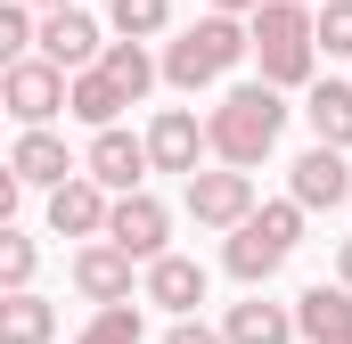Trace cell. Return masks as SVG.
Masks as SVG:
<instances>
[{"mask_svg":"<svg viewBox=\"0 0 352 344\" xmlns=\"http://www.w3.org/2000/svg\"><path fill=\"white\" fill-rule=\"evenodd\" d=\"M303 123H311V148H352V83H311V107H303Z\"/></svg>","mask_w":352,"mask_h":344,"instance_id":"obj_17","label":"cell"},{"mask_svg":"<svg viewBox=\"0 0 352 344\" xmlns=\"http://www.w3.org/2000/svg\"><path fill=\"white\" fill-rule=\"evenodd\" d=\"M246 213H254V180H246V172H188V222H197V230H238V222H246Z\"/></svg>","mask_w":352,"mask_h":344,"instance_id":"obj_8","label":"cell"},{"mask_svg":"<svg viewBox=\"0 0 352 344\" xmlns=\"http://www.w3.org/2000/svg\"><path fill=\"white\" fill-rule=\"evenodd\" d=\"M50 336H58V303H41L33 287L0 295V344H50Z\"/></svg>","mask_w":352,"mask_h":344,"instance_id":"obj_19","label":"cell"},{"mask_svg":"<svg viewBox=\"0 0 352 344\" xmlns=\"http://www.w3.org/2000/svg\"><path fill=\"white\" fill-rule=\"evenodd\" d=\"M74 344H140V303H107Z\"/></svg>","mask_w":352,"mask_h":344,"instance_id":"obj_25","label":"cell"},{"mask_svg":"<svg viewBox=\"0 0 352 344\" xmlns=\"http://www.w3.org/2000/svg\"><path fill=\"white\" fill-rule=\"evenodd\" d=\"M8 213H16V172L0 164V230H8Z\"/></svg>","mask_w":352,"mask_h":344,"instance_id":"obj_28","label":"cell"},{"mask_svg":"<svg viewBox=\"0 0 352 344\" xmlns=\"http://www.w3.org/2000/svg\"><path fill=\"white\" fill-rule=\"evenodd\" d=\"M0 115H16L25 131H50V115H66V74L50 58H16L0 74Z\"/></svg>","mask_w":352,"mask_h":344,"instance_id":"obj_5","label":"cell"},{"mask_svg":"<svg viewBox=\"0 0 352 344\" xmlns=\"http://www.w3.org/2000/svg\"><path fill=\"white\" fill-rule=\"evenodd\" d=\"M336 270H344V295H352V238H344V255H336Z\"/></svg>","mask_w":352,"mask_h":344,"instance_id":"obj_30","label":"cell"},{"mask_svg":"<svg viewBox=\"0 0 352 344\" xmlns=\"http://www.w3.org/2000/svg\"><path fill=\"white\" fill-rule=\"evenodd\" d=\"M295 336L344 344L352 336V295H344V287H303V295H295Z\"/></svg>","mask_w":352,"mask_h":344,"instance_id":"obj_16","label":"cell"},{"mask_svg":"<svg viewBox=\"0 0 352 344\" xmlns=\"http://www.w3.org/2000/svg\"><path fill=\"white\" fill-rule=\"evenodd\" d=\"M8 172H16V189H66L82 164L66 156V140H58V131H25V140L8 148Z\"/></svg>","mask_w":352,"mask_h":344,"instance_id":"obj_14","label":"cell"},{"mask_svg":"<svg viewBox=\"0 0 352 344\" xmlns=\"http://www.w3.org/2000/svg\"><path fill=\"white\" fill-rule=\"evenodd\" d=\"M246 58L263 66L270 90H303V83H311V66H320V50H311V8H295V0H263V8L246 17Z\"/></svg>","mask_w":352,"mask_h":344,"instance_id":"obj_2","label":"cell"},{"mask_svg":"<svg viewBox=\"0 0 352 344\" xmlns=\"http://www.w3.org/2000/svg\"><path fill=\"white\" fill-rule=\"evenodd\" d=\"M344 205H352V197H344Z\"/></svg>","mask_w":352,"mask_h":344,"instance_id":"obj_33","label":"cell"},{"mask_svg":"<svg viewBox=\"0 0 352 344\" xmlns=\"http://www.w3.org/2000/svg\"><path fill=\"white\" fill-rule=\"evenodd\" d=\"M16 58H33V17H25L16 0H0V74H8Z\"/></svg>","mask_w":352,"mask_h":344,"instance_id":"obj_26","label":"cell"},{"mask_svg":"<svg viewBox=\"0 0 352 344\" xmlns=\"http://www.w3.org/2000/svg\"><path fill=\"white\" fill-rule=\"evenodd\" d=\"M16 8H41V17H50V8H74V0H16Z\"/></svg>","mask_w":352,"mask_h":344,"instance_id":"obj_31","label":"cell"},{"mask_svg":"<svg viewBox=\"0 0 352 344\" xmlns=\"http://www.w3.org/2000/svg\"><path fill=\"white\" fill-rule=\"evenodd\" d=\"M140 295L188 320V312L205 303V262H188V255H156V262H148V279H140Z\"/></svg>","mask_w":352,"mask_h":344,"instance_id":"obj_15","label":"cell"},{"mask_svg":"<svg viewBox=\"0 0 352 344\" xmlns=\"http://www.w3.org/2000/svg\"><path fill=\"white\" fill-rule=\"evenodd\" d=\"M238 58H246V25H238V17H213V8H205V17H197V25L180 33L173 50H164V66H156V74H164L173 90H205V83H221V74H230Z\"/></svg>","mask_w":352,"mask_h":344,"instance_id":"obj_3","label":"cell"},{"mask_svg":"<svg viewBox=\"0 0 352 344\" xmlns=\"http://www.w3.org/2000/svg\"><path fill=\"white\" fill-rule=\"evenodd\" d=\"M295 8H311V0H295Z\"/></svg>","mask_w":352,"mask_h":344,"instance_id":"obj_32","label":"cell"},{"mask_svg":"<svg viewBox=\"0 0 352 344\" xmlns=\"http://www.w3.org/2000/svg\"><path fill=\"white\" fill-rule=\"evenodd\" d=\"M295 238H303V213L295 205H254L238 230H230V246H221V262H230V279H246V287H263L278 262L295 255Z\"/></svg>","mask_w":352,"mask_h":344,"instance_id":"obj_4","label":"cell"},{"mask_svg":"<svg viewBox=\"0 0 352 344\" xmlns=\"http://www.w3.org/2000/svg\"><path fill=\"white\" fill-rule=\"evenodd\" d=\"M123 107H131V98H123V90L107 83L98 66H90V74H74V83H66V115H82L90 131H115V115H123Z\"/></svg>","mask_w":352,"mask_h":344,"instance_id":"obj_20","label":"cell"},{"mask_svg":"<svg viewBox=\"0 0 352 344\" xmlns=\"http://www.w3.org/2000/svg\"><path fill=\"white\" fill-rule=\"evenodd\" d=\"M74 295L82 303H131V255L123 246H107V238H90V246H74Z\"/></svg>","mask_w":352,"mask_h":344,"instance_id":"obj_10","label":"cell"},{"mask_svg":"<svg viewBox=\"0 0 352 344\" xmlns=\"http://www.w3.org/2000/svg\"><path fill=\"white\" fill-rule=\"evenodd\" d=\"M98 74H107V83H115L131 107H140V98L156 90V58H148L140 41H107V50H98Z\"/></svg>","mask_w":352,"mask_h":344,"instance_id":"obj_21","label":"cell"},{"mask_svg":"<svg viewBox=\"0 0 352 344\" xmlns=\"http://www.w3.org/2000/svg\"><path fill=\"white\" fill-rule=\"evenodd\" d=\"M164 238H173V213H164L148 189H131V197L107 205V246H123L131 262H156V255H164Z\"/></svg>","mask_w":352,"mask_h":344,"instance_id":"obj_7","label":"cell"},{"mask_svg":"<svg viewBox=\"0 0 352 344\" xmlns=\"http://www.w3.org/2000/svg\"><path fill=\"white\" fill-rule=\"evenodd\" d=\"M278 131H287L278 90L270 83H238V90H221V107L205 115V156H221L230 172H246V164H263L270 148H278Z\"/></svg>","mask_w":352,"mask_h":344,"instance_id":"obj_1","label":"cell"},{"mask_svg":"<svg viewBox=\"0 0 352 344\" xmlns=\"http://www.w3.org/2000/svg\"><path fill=\"white\" fill-rule=\"evenodd\" d=\"M82 180L115 189V197H131V189L148 180V140H131V131H98L90 156H82Z\"/></svg>","mask_w":352,"mask_h":344,"instance_id":"obj_11","label":"cell"},{"mask_svg":"<svg viewBox=\"0 0 352 344\" xmlns=\"http://www.w3.org/2000/svg\"><path fill=\"white\" fill-rule=\"evenodd\" d=\"M263 0H213V17H254Z\"/></svg>","mask_w":352,"mask_h":344,"instance_id":"obj_29","label":"cell"},{"mask_svg":"<svg viewBox=\"0 0 352 344\" xmlns=\"http://www.w3.org/2000/svg\"><path fill=\"white\" fill-rule=\"evenodd\" d=\"M33 270H41V246L8 222V230H0V295H25V287H33Z\"/></svg>","mask_w":352,"mask_h":344,"instance_id":"obj_22","label":"cell"},{"mask_svg":"<svg viewBox=\"0 0 352 344\" xmlns=\"http://www.w3.org/2000/svg\"><path fill=\"white\" fill-rule=\"evenodd\" d=\"M344 344H352V336H344Z\"/></svg>","mask_w":352,"mask_h":344,"instance_id":"obj_34","label":"cell"},{"mask_svg":"<svg viewBox=\"0 0 352 344\" xmlns=\"http://www.w3.org/2000/svg\"><path fill=\"white\" fill-rule=\"evenodd\" d=\"M344 197H352V164L336 148H303L287 164V205L295 213H320V205H344Z\"/></svg>","mask_w":352,"mask_h":344,"instance_id":"obj_9","label":"cell"},{"mask_svg":"<svg viewBox=\"0 0 352 344\" xmlns=\"http://www.w3.org/2000/svg\"><path fill=\"white\" fill-rule=\"evenodd\" d=\"M164 344H221V328H205V320H173Z\"/></svg>","mask_w":352,"mask_h":344,"instance_id":"obj_27","label":"cell"},{"mask_svg":"<svg viewBox=\"0 0 352 344\" xmlns=\"http://www.w3.org/2000/svg\"><path fill=\"white\" fill-rule=\"evenodd\" d=\"M295 336V312L287 303H230V320H221V344H287Z\"/></svg>","mask_w":352,"mask_h":344,"instance_id":"obj_18","label":"cell"},{"mask_svg":"<svg viewBox=\"0 0 352 344\" xmlns=\"http://www.w3.org/2000/svg\"><path fill=\"white\" fill-rule=\"evenodd\" d=\"M311 50L352 58V0H320V17H311Z\"/></svg>","mask_w":352,"mask_h":344,"instance_id":"obj_24","label":"cell"},{"mask_svg":"<svg viewBox=\"0 0 352 344\" xmlns=\"http://www.w3.org/2000/svg\"><path fill=\"white\" fill-rule=\"evenodd\" d=\"M98 50H107V41H98V25H90L82 8H50V17L33 25V58H50V66H58L66 83L98 66Z\"/></svg>","mask_w":352,"mask_h":344,"instance_id":"obj_6","label":"cell"},{"mask_svg":"<svg viewBox=\"0 0 352 344\" xmlns=\"http://www.w3.org/2000/svg\"><path fill=\"white\" fill-rule=\"evenodd\" d=\"M205 164V123L188 107H164L148 123V172H197Z\"/></svg>","mask_w":352,"mask_h":344,"instance_id":"obj_12","label":"cell"},{"mask_svg":"<svg viewBox=\"0 0 352 344\" xmlns=\"http://www.w3.org/2000/svg\"><path fill=\"white\" fill-rule=\"evenodd\" d=\"M107 205H115V197H107L98 180H82V172H74L66 189H50V230L90 246V238H107Z\"/></svg>","mask_w":352,"mask_h":344,"instance_id":"obj_13","label":"cell"},{"mask_svg":"<svg viewBox=\"0 0 352 344\" xmlns=\"http://www.w3.org/2000/svg\"><path fill=\"white\" fill-rule=\"evenodd\" d=\"M107 25H115L123 41H148V33H164V25H173V0H115V8H107Z\"/></svg>","mask_w":352,"mask_h":344,"instance_id":"obj_23","label":"cell"}]
</instances>
